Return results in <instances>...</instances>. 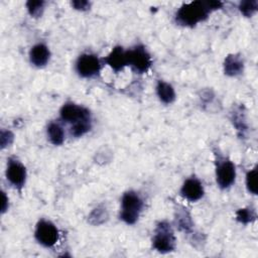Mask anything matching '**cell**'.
Returning <instances> with one entry per match:
<instances>
[{"instance_id":"d6986e66","label":"cell","mask_w":258,"mask_h":258,"mask_svg":"<svg viewBox=\"0 0 258 258\" xmlns=\"http://www.w3.org/2000/svg\"><path fill=\"white\" fill-rule=\"evenodd\" d=\"M108 218L109 215L107 209L103 206H98L90 213L88 217V222L94 226H100L106 223Z\"/></svg>"},{"instance_id":"44dd1931","label":"cell","mask_w":258,"mask_h":258,"mask_svg":"<svg viewBox=\"0 0 258 258\" xmlns=\"http://www.w3.org/2000/svg\"><path fill=\"white\" fill-rule=\"evenodd\" d=\"M92 129V119L83 120L70 126V134L72 137L80 138L89 133Z\"/></svg>"},{"instance_id":"4316f807","label":"cell","mask_w":258,"mask_h":258,"mask_svg":"<svg viewBox=\"0 0 258 258\" xmlns=\"http://www.w3.org/2000/svg\"><path fill=\"white\" fill-rule=\"evenodd\" d=\"M2 196V205H1V214H5L9 209V198L7 197L6 192L4 190L1 191Z\"/></svg>"},{"instance_id":"277c9868","label":"cell","mask_w":258,"mask_h":258,"mask_svg":"<svg viewBox=\"0 0 258 258\" xmlns=\"http://www.w3.org/2000/svg\"><path fill=\"white\" fill-rule=\"evenodd\" d=\"M151 244L152 248L160 254H167L176 249V237L173 227L168 221L163 220L156 223Z\"/></svg>"},{"instance_id":"cb8c5ba5","label":"cell","mask_w":258,"mask_h":258,"mask_svg":"<svg viewBox=\"0 0 258 258\" xmlns=\"http://www.w3.org/2000/svg\"><path fill=\"white\" fill-rule=\"evenodd\" d=\"M200 100H201V104L203 105V107H214V104H217V100H216V95L213 92V90L211 89H205L203 91H201V95H200Z\"/></svg>"},{"instance_id":"ba28073f","label":"cell","mask_w":258,"mask_h":258,"mask_svg":"<svg viewBox=\"0 0 258 258\" xmlns=\"http://www.w3.org/2000/svg\"><path fill=\"white\" fill-rule=\"evenodd\" d=\"M5 176L7 181L19 192L25 186L27 179V170L25 165L16 157L11 156L7 159Z\"/></svg>"},{"instance_id":"8fae6325","label":"cell","mask_w":258,"mask_h":258,"mask_svg":"<svg viewBox=\"0 0 258 258\" xmlns=\"http://www.w3.org/2000/svg\"><path fill=\"white\" fill-rule=\"evenodd\" d=\"M230 122L236 130L239 138H246L249 131V124L246 109L243 104L234 105L229 114Z\"/></svg>"},{"instance_id":"2e32d148","label":"cell","mask_w":258,"mask_h":258,"mask_svg":"<svg viewBox=\"0 0 258 258\" xmlns=\"http://www.w3.org/2000/svg\"><path fill=\"white\" fill-rule=\"evenodd\" d=\"M155 93L159 101L165 105L172 104L176 99V93L172 85L163 80H158L156 82Z\"/></svg>"},{"instance_id":"ffe728a7","label":"cell","mask_w":258,"mask_h":258,"mask_svg":"<svg viewBox=\"0 0 258 258\" xmlns=\"http://www.w3.org/2000/svg\"><path fill=\"white\" fill-rule=\"evenodd\" d=\"M235 216H236V221L242 225L251 224L257 218L255 210L251 207H245V208L238 209L236 211Z\"/></svg>"},{"instance_id":"d4e9b609","label":"cell","mask_w":258,"mask_h":258,"mask_svg":"<svg viewBox=\"0 0 258 258\" xmlns=\"http://www.w3.org/2000/svg\"><path fill=\"white\" fill-rule=\"evenodd\" d=\"M14 134L11 130L8 129H1L0 132V146L1 149L9 147L14 142Z\"/></svg>"},{"instance_id":"5bb4252c","label":"cell","mask_w":258,"mask_h":258,"mask_svg":"<svg viewBox=\"0 0 258 258\" xmlns=\"http://www.w3.org/2000/svg\"><path fill=\"white\" fill-rule=\"evenodd\" d=\"M245 62L241 53L228 54L223 62L224 74L231 78H236L244 73Z\"/></svg>"},{"instance_id":"30bf717a","label":"cell","mask_w":258,"mask_h":258,"mask_svg":"<svg viewBox=\"0 0 258 258\" xmlns=\"http://www.w3.org/2000/svg\"><path fill=\"white\" fill-rule=\"evenodd\" d=\"M179 195L189 203H197L205 196L204 184L197 176L187 177L179 188Z\"/></svg>"},{"instance_id":"9c48e42d","label":"cell","mask_w":258,"mask_h":258,"mask_svg":"<svg viewBox=\"0 0 258 258\" xmlns=\"http://www.w3.org/2000/svg\"><path fill=\"white\" fill-rule=\"evenodd\" d=\"M90 119H92L91 111L83 105L74 102H66L59 109V120L70 126L80 121Z\"/></svg>"},{"instance_id":"603a6c76","label":"cell","mask_w":258,"mask_h":258,"mask_svg":"<svg viewBox=\"0 0 258 258\" xmlns=\"http://www.w3.org/2000/svg\"><path fill=\"white\" fill-rule=\"evenodd\" d=\"M27 13L32 18H39L42 16L45 9V2L42 0H29L25 3Z\"/></svg>"},{"instance_id":"5b68a950","label":"cell","mask_w":258,"mask_h":258,"mask_svg":"<svg viewBox=\"0 0 258 258\" xmlns=\"http://www.w3.org/2000/svg\"><path fill=\"white\" fill-rule=\"evenodd\" d=\"M103 64V59L96 53L84 52L78 56L75 62V70L79 77L83 79H94L100 75Z\"/></svg>"},{"instance_id":"52a82bcc","label":"cell","mask_w":258,"mask_h":258,"mask_svg":"<svg viewBox=\"0 0 258 258\" xmlns=\"http://www.w3.org/2000/svg\"><path fill=\"white\" fill-rule=\"evenodd\" d=\"M34 238L42 247L52 248L59 240V231L51 221L40 219L35 225Z\"/></svg>"},{"instance_id":"7402d4cb","label":"cell","mask_w":258,"mask_h":258,"mask_svg":"<svg viewBox=\"0 0 258 258\" xmlns=\"http://www.w3.org/2000/svg\"><path fill=\"white\" fill-rule=\"evenodd\" d=\"M238 10L246 18L253 17L258 11V1L257 0H244L240 1L238 4Z\"/></svg>"},{"instance_id":"7a4b0ae2","label":"cell","mask_w":258,"mask_h":258,"mask_svg":"<svg viewBox=\"0 0 258 258\" xmlns=\"http://www.w3.org/2000/svg\"><path fill=\"white\" fill-rule=\"evenodd\" d=\"M213 152L215 157L216 183L220 189H228L235 183L237 177L236 165L228 156H225L218 148H214Z\"/></svg>"},{"instance_id":"8992f818","label":"cell","mask_w":258,"mask_h":258,"mask_svg":"<svg viewBox=\"0 0 258 258\" xmlns=\"http://www.w3.org/2000/svg\"><path fill=\"white\" fill-rule=\"evenodd\" d=\"M128 67L138 75L146 74L152 66V57L143 44H136L127 49Z\"/></svg>"},{"instance_id":"3957f363","label":"cell","mask_w":258,"mask_h":258,"mask_svg":"<svg viewBox=\"0 0 258 258\" xmlns=\"http://www.w3.org/2000/svg\"><path fill=\"white\" fill-rule=\"evenodd\" d=\"M144 209V201L135 190H127L121 197L119 219L126 225H134L138 222Z\"/></svg>"},{"instance_id":"4fadbf2b","label":"cell","mask_w":258,"mask_h":258,"mask_svg":"<svg viewBox=\"0 0 258 258\" xmlns=\"http://www.w3.org/2000/svg\"><path fill=\"white\" fill-rule=\"evenodd\" d=\"M50 49L44 42H37L32 45L28 53L29 62L37 69L46 67L50 60Z\"/></svg>"},{"instance_id":"ac0fdd59","label":"cell","mask_w":258,"mask_h":258,"mask_svg":"<svg viewBox=\"0 0 258 258\" xmlns=\"http://www.w3.org/2000/svg\"><path fill=\"white\" fill-rule=\"evenodd\" d=\"M258 166L255 165L253 168L249 169L245 174V186L247 191L252 196L258 195Z\"/></svg>"},{"instance_id":"6da1fadb","label":"cell","mask_w":258,"mask_h":258,"mask_svg":"<svg viewBox=\"0 0 258 258\" xmlns=\"http://www.w3.org/2000/svg\"><path fill=\"white\" fill-rule=\"evenodd\" d=\"M212 13L208 1H191L183 3L174 14V22L182 27H195L207 20Z\"/></svg>"},{"instance_id":"484cf974","label":"cell","mask_w":258,"mask_h":258,"mask_svg":"<svg viewBox=\"0 0 258 258\" xmlns=\"http://www.w3.org/2000/svg\"><path fill=\"white\" fill-rule=\"evenodd\" d=\"M71 5L75 10L84 12V11L90 10V8L92 6V3L90 1H87V0H76V1H72Z\"/></svg>"},{"instance_id":"e0dca14e","label":"cell","mask_w":258,"mask_h":258,"mask_svg":"<svg viewBox=\"0 0 258 258\" xmlns=\"http://www.w3.org/2000/svg\"><path fill=\"white\" fill-rule=\"evenodd\" d=\"M46 136L52 145L60 146L66 140V131L60 123L50 121L46 126Z\"/></svg>"},{"instance_id":"9a60e30c","label":"cell","mask_w":258,"mask_h":258,"mask_svg":"<svg viewBox=\"0 0 258 258\" xmlns=\"http://www.w3.org/2000/svg\"><path fill=\"white\" fill-rule=\"evenodd\" d=\"M174 223L178 231L192 235L194 221L190 213L183 206H177L174 210Z\"/></svg>"},{"instance_id":"7c38bea8","label":"cell","mask_w":258,"mask_h":258,"mask_svg":"<svg viewBox=\"0 0 258 258\" xmlns=\"http://www.w3.org/2000/svg\"><path fill=\"white\" fill-rule=\"evenodd\" d=\"M103 62L116 74L123 72L124 69L128 67L127 49H124V47L121 45L114 46L103 58Z\"/></svg>"}]
</instances>
